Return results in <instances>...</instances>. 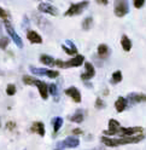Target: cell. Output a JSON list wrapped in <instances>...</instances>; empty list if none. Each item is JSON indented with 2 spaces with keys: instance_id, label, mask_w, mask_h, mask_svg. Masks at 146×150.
I'll use <instances>...</instances> for the list:
<instances>
[{
  "instance_id": "obj_14",
  "label": "cell",
  "mask_w": 146,
  "mask_h": 150,
  "mask_svg": "<svg viewBox=\"0 0 146 150\" xmlns=\"http://www.w3.org/2000/svg\"><path fill=\"white\" fill-rule=\"evenodd\" d=\"M127 103H128V100H127V98L124 97H118L115 102V108L118 112H122L126 108H127Z\"/></svg>"
},
{
  "instance_id": "obj_32",
  "label": "cell",
  "mask_w": 146,
  "mask_h": 150,
  "mask_svg": "<svg viewBox=\"0 0 146 150\" xmlns=\"http://www.w3.org/2000/svg\"><path fill=\"white\" fill-rule=\"evenodd\" d=\"M6 128L12 131L13 128H16V122H13V121H8V122L6 124Z\"/></svg>"
},
{
  "instance_id": "obj_25",
  "label": "cell",
  "mask_w": 146,
  "mask_h": 150,
  "mask_svg": "<svg viewBox=\"0 0 146 150\" xmlns=\"http://www.w3.org/2000/svg\"><path fill=\"white\" fill-rule=\"evenodd\" d=\"M120 81H122V73L120 70H116L114 74H112V78H111V83L116 85Z\"/></svg>"
},
{
  "instance_id": "obj_13",
  "label": "cell",
  "mask_w": 146,
  "mask_h": 150,
  "mask_svg": "<svg viewBox=\"0 0 146 150\" xmlns=\"http://www.w3.org/2000/svg\"><path fill=\"white\" fill-rule=\"evenodd\" d=\"M27 39H28L32 44H41L42 42V38L39 33H36L35 30H29L27 33Z\"/></svg>"
},
{
  "instance_id": "obj_2",
  "label": "cell",
  "mask_w": 146,
  "mask_h": 150,
  "mask_svg": "<svg viewBox=\"0 0 146 150\" xmlns=\"http://www.w3.org/2000/svg\"><path fill=\"white\" fill-rule=\"evenodd\" d=\"M87 6H88V1H81V3H77V4H71L69 6V8L65 11L64 16L70 17V16L81 15L87 8Z\"/></svg>"
},
{
  "instance_id": "obj_33",
  "label": "cell",
  "mask_w": 146,
  "mask_h": 150,
  "mask_svg": "<svg viewBox=\"0 0 146 150\" xmlns=\"http://www.w3.org/2000/svg\"><path fill=\"white\" fill-rule=\"evenodd\" d=\"M72 133H74V136H76V134H82V133H84V131L80 129V128H74V129H72Z\"/></svg>"
},
{
  "instance_id": "obj_1",
  "label": "cell",
  "mask_w": 146,
  "mask_h": 150,
  "mask_svg": "<svg viewBox=\"0 0 146 150\" xmlns=\"http://www.w3.org/2000/svg\"><path fill=\"white\" fill-rule=\"evenodd\" d=\"M144 139V134L134 136V137H121V138H109L103 136L100 138V142L106 146H120V145H126V144H136L141 142Z\"/></svg>"
},
{
  "instance_id": "obj_20",
  "label": "cell",
  "mask_w": 146,
  "mask_h": 150,
  "mask_svg": "<svg viewBox=\"0 0 146 150\" xmlns=\"http://www.w3.org/2000/svg\"><path fill=\"white\" fill-rule=\"evenodd\" d=\"M29 70H30L32 74L39 75V76H44V75H46V76H47V73H48V69H45V68H36V67H33V65H30V67H29Z\"/></svg>"
},
{
  "instance_id": "obj_11",
  "label": "cell",
  "mask_w": 146,
  "mask_h": 150,
  "mask_svg": "<svg viewBox=\"0 0 146 150\" xmlns=\"http://www.w3.org/2000/svg\"><path fill=\"white\" fill-rule=\"evenodd\" d=\"M127 100L129 103H141V102H146V95L145 93H129L127 96Z\"/></svg>"
},
{
  "instance_id": "obj_6",
  "label": "cell",
  "mask_w": 146,
  "mask_h": 150,
  "mask_svg": "<svg viewBox=\"0 0 146 150\" xmlns=\"http://www.w3.org/2000/svg\"><path fill=\"white\" fill-rule=\"evenodd\" d=\"M85 68H86V70L81 74L80 78H81V80H84V81H88L95 75V69L93 67V64L89 63V62H85Z\"/></svg>"
},
{
  "instance_id": "obj_16",
  "label": "cell",
  "mask_w": 146,
  "mask_h": 150,
  "mask_svg": "<svg viewBox=\"0 0 146 150\" xmlns=\"http://www.w3.org/2000/svg\"><path fill=\"white\" fill-rule=\"evenodd\" d=\"M98 54H99V57L106 58L107 56L110 54V49H109V46L106 44H100L98 46Z\"/></svg>"
},
{
  "instance_id": "obj_17",
  "label": "cell",
  "mask_w": 146,
  "mask_h": 150,
  "mask_svg": "<svg viewBox=\"0 0 146 150\" xmlns=\"http://www.w3.org/2000/svg\"><path fill=\"white\" fill-rule=\"evenodd\" d=\"M121 45H122V49L126 52H129L132 50V41L129 40V38L127 35H122V39H121Z\"/></svg>"
},
{
  "instance_id": "obj_15",
  "label": "cell",
  "mask_w": 146,
  "mask_h": 150,
  "mask_svg": "<svg viewBox=\"0 0 146 150\" xmlns=\"http://www.w3.org/2000/svg\"><path fill=\"white\" fill-rule=\"evenodd\" d=\"M38 88H39L41 98L42 99H47L48 98V86H47V83L44 82V81H40L39 85H38Z\"/></svg>"
},
{
  "instance_id": "obj_28",
  "label": "cell",
  "mask_w": 146,
  "mask_h": 150,
  "mask_svg": "<svg viewBox=\"0 0 146 150\" xmlns=\"http://www.w3.org/2000/svg\"><path fill=\"white\" fill-rule=\"evenodd\" d=\"M6 93L8 96H13L16 93V86L13 85V83H10V85H7L6 87Z\"/></svg>"
},
{
  "instance_id": "obj_5",
  "label": "cell",
  "mask_w": 146,
  "mask_h": 150,
  "mask_svg": "<svg viewBox=\"0 0 146 150\" xmlns=\"http://www.w3.org/2000/svg\"><path fill=\"white\" fill-rule=\"evenodd\" d=\"M5 29H6L7 34L11 36V39L13 40V42H15L20 49H22V47H23V41H22V39L20 38V35H18V34L15 32V29L12 28V25H11L10 22H5Z\"/></svg>"
},
{
  "instance_id": "obj_4",
  "label": "cell",
  "mask_w": 146,
  "mask_h": 150,
  "mask_svg": "<svg viewBox=\"0 0 146 150\" xmlns=\"http://www.w3.org/2000/svg\"><path fill=\"white\" fill-rule=\"evenodd\" d=\"M129 11V6L127 1H122V0H118V1H115V7H114V12L117 17H123L128 13Z\"/></svg>"
},
{
  "instance_id": "obj_24",
  "label": "cell",
  "mask_w": 146,
  "mask_h": 150,
  "mask_svg": "<svg viewBox=\"0 0 146 150\" xmlns=\"http://www.w3.org/2000/svg\"><path fill=\"white\" fill-rule=\"evenodd\" d=\"M93 25V18L92 17H86L84 22H82V29L84 30H89Z\"/></svg>"
},
{
  "instance_id": "obj_3",
  "label": "cell",
  "mask_w": 146,
  "mask_h": 150,
  "mask_svg": "<svg viewBox=\"0 0 146 150\" xmlns=\"http://www.w3.org/2000/svg\"><path fill=\"white\" fill-rule=\"evenodd\" d=\"M79 144H80V140L76 137L69 136L64 140H62V142H58L57 143V149H65V148L74 149L76 146H79Z\"/></svg>"
},
{
  "instance_id": "obj_36",
  "label": "cell",
  "mask_w": 146,
  "mask_h": 150,
  "mask_svg": "<svg viewBox=\"0 0 146 150\" xmlns=\"http://www.w3.org/2000/svg\"><path fill=\"white\" fill-rule=\"evenodd\" d=\"M56 150H60V149H56Z\"/></svg>"
},
{
  "instance_id": "obj_34",
  "label": "cell",
  "mask_w": 146,
  "mask_h": 150,
  "mask_svg": "<svg viewBox=\"0 0 146 150\" xmlns=\"http://www.w3.org/2000/svg\"><path fill=\"white\" fill-rule=\"evenodd\" d=\"M98 4H100V5H107V0H98V1H97Z\"/></svg>"
},
{
  "instance_id": "obj_31",
  "label": "cell",
  "mask_w": 146,
  "mask_h": 150,
  "mask_svg": "<svg viewBox=\"0 0 146 150\" xmlns=\"http://www.w3.org/2000/svg\"><path fill=\"white\" fill-rule=\"evenodd\" d=\"M144 4H145V0H134V6H135L136 8L142 7Z\"/></svg>"
},
{
  "instance_id": "obj_18",
  "label": "cell",
  "mask_w": 146,
  "mask_h": 150,
  "mask_svg": "<svg viewBox=\"0 0 146 150\" xmlns=\"http://www.w3.org/2000/svg\"><path fill=\"white\" fill-rule=\"evenodd\" d=\"M22 80H23V82L25 83V85H29V86H38L39 82H40V80L30 76V75H24V76L22 78Z\"/></svg>"
},
{
  "instance_id": "obj_12",
  "label": "cell",
  "mask_w": 146,
  "mask_h": 150,
  "mask_svg": "<svg viewBox=\"0 0 146 150\" xmlns=\"http://www.w3.org/2000/svg\"><path fill=\"white\" fill-rule=\"evenodd\" d=\"M30 131L34 133H38L39 136L41 137H45V125L41 122V121H35V122H33V125L30 126Z\"/></svg>"
},
{
  "instance_id": "obj_35",
  "label": "cell",
  "mask_w": 146,
  "mask_h": 150,
  "mask_svg": "<svg viewBox=\"0 0 146 150\" xmlns=\"http://www.w3.org/2000/svg\"><path fill=\"white\" fill-rule=\"evenodd\" d=\"M0 75H4V71L3 70H0Z\"/></svg>"
},
{
  "instance_id": "obj_29",
  "label": "cell",
  "mask_w": 146,
  "mask_h": 150,
  "mask_svg": "<svg viewBox=\"0 0 146 150\" xmlns=\"http://www.w3.org/2000/svg\"><path fill=\"white\" fill-rule=\"evenodd\" d=\"M0 18L4 20V22H8V13L4 10L3 7H0Z\"/></svg>"
},
{
  "instance_id": "obj_19",
  "label": "cell",
  "mask_w": 146,
  "mask_h": 150,
  "mask_svg": "<svg viewBox=\"0 0 146 150\" xmlns=\"http://www.w3.org/2000/svg\"><path fill=\"white\" fill-rule=\"evenodd\" d=\"M40 62L45 65H54V63H56V59H54L53 57H51V56L48 54H41L40 56Z\"/></svg>"
},
{
  "instance_id": "obj_37",
  "label": "cell",
  "mask_w": 146,
  "mask_h": 150,
  "mask_svg": "<svg viewBox=\"0 0 146 150\" xmlns=\"http://www.w3.org/2000/svg\"><path fill=\"white\" fill-rule=\"evenodd\" d=\"M0 126H1V122H0Z\"/></svg>"
},
{
  "instance_id": "obj_21",
  "label": "cell",
  "mask_w": 146,
  "mask_h": 150,
  "mask_svg": "<svg viewBox=\"0 0 146 150\" xmlns=\"http://www.w3.org/2000/svg\"><path fill=\"white\" fill-rule=\"evenodd\" d=\"M71 122H76V124H81L82 121H84V112H82V110H77L76 112L72 116L69 117Z\"/></svg>"
},
{
  "instance_id": "obj_8",
  "label": "cell",
  "mask_w": 146,
  "mask_h": 150,
  "mask_svg": "<svg viewBox=\"0 0 146 150\" xmlns=\"http://www.w3.org/2000/svg\"><path fill=\"white\" fill-rule=\"evenodd\" d=\"M38 8H39V11L42 12V13H48V15H52V16L58 15V10L53 5H51L50 3H40Z\"/></svg>"
},
{
  "instance_id": "obj_23",
  "label": "cell",
  "mask_w": 146,
  "mask_h": 150,
  "mask_svg": "<svg viewBox=\"0 0 146 150\" xmlns=\"http://www.w3.org/2000/svg\"><path fill=\"white\" fill-rule=\"evenodd\" d=\"M48 93H51V95L53 96L54 100L58 102L59 100V93H58V86L56 85V83H51V85L48 86Z\"/></svg>"
},
{
  "instance_id": "obj_26",
  "label": "cell",
  "mask_w": 146,
  "mask_h": 150,
  "mask_svg": "<svg viewBox=\"0 0 146 150\" xmlns=\"http://www.w3.org/2000/svg\"><path fill=\"white\" fill-rule=\"evenodd\" d=\"M8 44H10V39H8L7 36L0 38V49H1V50H6Z\"/></svg>"
},
{
  "instance_id": "obj_27",
  "label": "cell",
  "mask_w": 146,
  "mask_h": 150,
  "mask_svg": "<svg viewBox=\"0 0 146 150\" xmlns=\"http://www.w3.org/2000/svg\"><path fill=\"white\" fill-rule=\"evenodd\" d=\"M62 49H63V51L67 52L68 54H71V56H72V54H76V56H77V50H72V49L68 47L67 45H64V44L62 45Z\"/></svg>"
},
{
  "instance_id": "obj_30",
  "label": "cell",
  "mask_w": 146,
  "mask_h": 150,
  "mask_svg": "<svg viewBox=\"0 0 146 150\" xmlns=\"http://www.w3.org/2000/svg\"><path fill=\"white\" fill-rule=\"evenodd\" d=\"M104 107H105L104 100H103L102 98H97V99H95V108H97V109H103Z\"/></svg>"
},
{
  "instance_id": "obj_7",
  "label": "cell",
  "mask_w": 146,
  "mask_h": 150,
  "mask_svg": "<svg viewBox=\"0 0 146 150\" xmlns=\"http://www.w3.org/2000/svg\"><path fill=\"white\" fill-rule=\"evenodd\" d=\"M121 127L120 122L115 119H110L109 120V128L106 131H104V134L105 137L107 136H114V134H117L118 133V128Z\"/></svg>"
},
{
  "instance_id": "obj_9",
  "label": "cell",
  "mask_w": 146,
  "mask_h": 150,
  "mask_svg": "<svg viewBox=\"0 0 146 150\" xmlns=\"http://www.w3.org/2000/svg\"><path fill=\"white\" fill-rule=\"evenodd\" d=\"M85 62V57L82 54H77L74 58H71L67 62H64V69L65 68H72V67H80Z\"/></svg>"
},
{
  "instance_id": "obj_10",
  "label": "cell",
  "mask_w": 146,
  "mask_h": 150,
  "mask_svg": "<svg viewBox=\"0 0 146 150\" xmlns=\"http://www.w3.org/2000/svg\"><path fill=\"white\" fill-rule=\"evenodd\" d=\"M64 93H65L67 96H69L75 103H80V102H81V93H80V91H79L76 87L71 86V87L67 88V90L64 91Z\"/></svg>"
},
{
  "instance_id": "obj_22",
  "label": "cell",
  "mask_w": 146,
  "mask_h": 150,
  "mask_svg": "<svg viewBox=\"0 0 146 150\" xmlns=\"http://www.w3.org/2000/svg\"><path fill=\"white\" fill-rule=\"evenodd\" d=\"M62 125H63V119L62 117L57 116V117H53L52 119V126H53V132L54 133L58 132L59 128L62 127Z\"/></svg>"
}]
</instances>
